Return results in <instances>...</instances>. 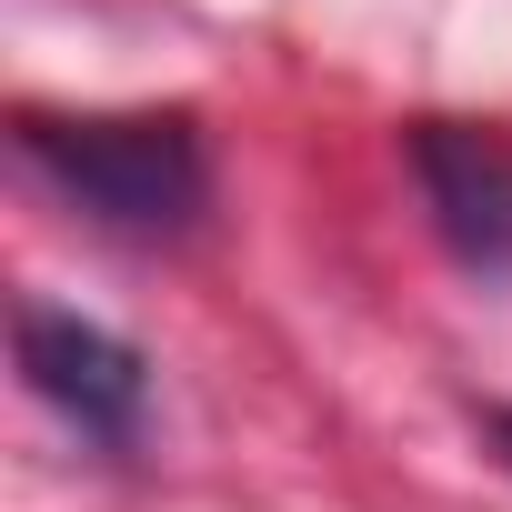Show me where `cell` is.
Here are the masks:
<instances>
[{"label": "cell", "instance_id": "6da1fadb", "mask_svg": "<svg viewBox=\"0 0 512 512\" xmlns=\"http://www.w3.org/2000/svg\"><path fill=\"white\" fill-rule=\"evenodd\" d=\"M21 151L61 201H81L101 231H131V241H171L211 201V161H201L191 111H81V121L31 111Z\"/></svg>", "mask_w": 512, "mask_h": 512}, {"label": "cell", "instance_id": "7a4b0ae2", "mask_svg": "<svg viewBox=\"0 0 512 512\" xmlns=\"http://www.w3.org/2000/svg\"><path fill=\"white\" fill-rule=\"evenodd\" d=\"M21 372H31V392L81 432V442H101V452H141V412H151V362L121 342V332H101V322H81V312H21Z\"/></svg>", "mask_w": 512, "mask_h": 512}, {"label": "cell", "instance_id": "3957f363", "mask_svg": "<svg viewBox=\"0 0 512 512\" xmlns=\"http://www.w3.org/2000/svg\"><path fill=\"white\" fill-rule=\"evenodd\" d=\"M402 151H412V181H422L442 251L462 272L502 282L512 272V141L492 121H412Z\"/></svg>", "mask_w": 512, "mask_h": 512}, {"label": "cell", "instance_id": "277c9868", "mask_svg": "<svg viewBox=\"0 0 512 512\" xmlns=\"http://www.w3.org/2000/svg\"><path fill=\"white\" fill-rule=\"evenodd\" d=\"M492 442H502V462H512V412H492Z\"/></svg>", "mask_w": 512, "mask_h": 512}]
</instances>
